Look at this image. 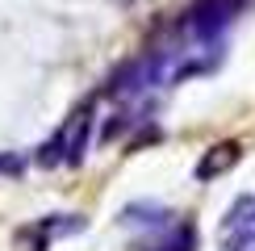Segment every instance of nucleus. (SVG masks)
<instances>
[{
  "mask_svg": "<svg viewBox=\"0 0 255 251\" xmlns=\"http://www.w3.org/2000/svg\"><path fill=\"white\" fill-rule=\"evenodd\" d=\"M163 84H172V50H151V55H138L113 71L109 84H105V97L134 105L151 88H163Z\"/></svg>",
  "mask_w": 255,
  "mask_h": 251,
  "instance_id": "nucleus-1",
  "label": "nucleus"
},
{
  "mask_svg": "<svg viewBox=\"0 0 255 251\" xmlns=\"http://www.w3.org/2000/svg\"><path fill=\"white\" fill-rule=\"evenodd\" d=\"M239 17V0H197L180 17V38L184 42H222L230 21Z\"/></svg>",
  "mask_w": 255,
  "mask_h": 251,
  "instance_id": "nucleus-2",
  "label": "nucleus"
},
{
  "mask_svg": "<svg viewBox=\"0 0 255 251\" xmlns=\"http://www.w3.org/2000/svg\"><path fill=\"white\" fill-rule=\"evenodd\" d=\"M172 222H176V214L159 201H134V205L122 209V226H130V230H151L155 235V230H163Z\"/></svg>",
  "mask_w": 255,
  "mask_h": 251,
  "instance_id": "nucleus-3",
  "label": "nucleus"
},
{
  "mask_svg": "<svg viewBox=\"0 0 255 251\" xmlns=\"http://www.w3.org/2000/svg\"><path fill=\"white\" fill-rule=\"evenodd\" d=\"M239 159H243L239 142H218V146H209V151L201 155V163L193 167V172H197V180H218V176H226Z\"/></svg>",
  "mask_w": 255,
  "mask_h": 251,
  "instance_id": "nucleus-4",
  "label": "nucleus"
},
{
  "mask_svg": "<svg viewBox=\"0 0 255 251\" xmlns=\"http://www.w3.org/2000/svg\"><path fill=\"white\" fill-rule=\"evenodd\" d=\"M138 251H197V230L188 222H172V226L155 230V239H146Z\"/></svg>",
  "mask_w": 255,
  "mask_h": 251,
  "instance_id": "nucleus-5",
  "label": "nucleus"
},
{
  "mask_svg": "<svg viewBox=\"0 0 255 251\" xmlns=\"http://www.w3.org/2000/svg\"><path fill=\"white\" fill-rule=\"evenodd\" d=\"M63 130H67V163L80 167V163H84V151H88V134H92V113L80 109L76 118L63 126Z\"/></svg>",
  "mask_w": 255,
  "mask_h": 251,
  "instance_id": "nucleus-6",
  "label": "nucleus"
},
{
  "mask_svg": "<svg viewBox=\"0 0 255 251\" xmlns=\"http://www.w3.org/2000/svg\"><path fill=\"white\" fill-rule=\"evenodd\" d=\"M84 226H88V222H84L80 214H50V218H46V222H42L38 230H42L46 239H63V235H80Z\"/></svg>",
  "mask_w": 255,
  "mask_h": 251,
  "instance_id": "nucleus-7",
  "label": "nucleus"
},
{
  "mask_svg": "<svg viewBox=\"0 0 255 251\" xmlns=\"http://www.w3.org/2000/svg\"><path fill=\"white\" fill-rule=\"evenodd\" d=\"M247 226H255V201L251 197H239L235 205H230V214H226V235H235V230H247Z\"/></svg>",
  "mask_w": 255,
  "mask_h": 251,
  "instance_id": "nucleus-8",
  "label": "nucleus"
},
{
  "mask_svg": "<svg viewBox=\"0 0 255 251\" xmlns=\"http://www.w3.org/2000/svg\"><path fill=\"white\" fill-rule=\"evenodd\" d=\"M226 251H255V226H247V230H235V235H226Z\"/></svg>",
  "mask_w": 255,
  "mask_h": 251,
  "instance_id": "nucleus-9",
  "label": "nucleus"
},
{
  "mask_svg": "<svg viewBox=\"0 0 255 251\" xmlns=\"http://www.w3.org/2000/svg\"><path fill=\"white\" fill-rule=\"evenodd\" d=\"M0 172H4V176H17V172H21V155H0Z\"/></svg>",
  "mask_w": 255,
  "mask_h": 251,
  "instance_id": "nucleus-10",
  "label": "nucleus"
}]
</instances>
